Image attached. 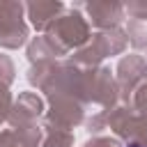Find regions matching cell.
Segmentation results:
<instances>
[{"label":"cell","mask_w":147,"mask_h":147,"mask_svg":"<svg viewBox=\"0 0 147 147\" xmlns=\"http://www.w3.org/2000/svg\"><path fill=\"white\" fill-rule=\"evenodd\" d=\"M106 122L110 129L124 138L131 140V145L147 147V110L142 108H115L113 113L106 115Z\"/></svg>","instance_id":"cell-1"},{"label":"cell","mask_w":147,"mask_h":147,"mask_svg":"<svg viewBox=\"0 0 147 147\" xmlns=\"http://www.w3.org/2000/svg\"><path fill=\"white\" fill-rule=\"evenodd\" d=\"M48 37L62 51H67L74 46H83L90 39V28H87V21L78 11H69L53 21V25L48 28Z\"/></svg>","instance_id":"cell-2"},{"label":"cell","mask_w":147,"mask_h":147,"mask_svg":"<svg viewBox=\"0 0 147 147\" xmlns=\"http://www.w3.org/2000/svg\"><path fill=\"white\" fill-rule=\"evenodd\" d=\"M126 46V37L117 30H106V32H99L92 37V44L83 51L76 53V62L78 64H90L94 67L96 62H101L103 57L108 55H115V53H122Z\"/></svg>","instance_id":"cell-3"},{"label":"cell","mask_w":147,"mask_h":147,"mask_svg":"<svg viewBox=\"0 0 147 147\" xmlns=\"http://www.w3.org/2000/svg\"><path fill=\"white\" fill-rule=\"evenodd\" d=\"M23 5L18 2H0V46L5 48H18L25 37V23L21 18Z\"/></svg>","instance_id":"cell-4"},{"label":"cell","mask_w":147,"mask_h":147,"mask_svg":"<svg viewBox=\"0 0 147 147\" xmlns=\"http://www.w3.org/2000/svg\"><path fill=\"white\" fill-rule=\"evenodd\" d=\"M117 71H119V76H117V80H119V92H122L124 99H131V96L136 94V90L147 83V62H145L142 57H138V55L124 57V60L119 62Z\"/></svg>","instance_id":"cell-5"},{"label":"cell","mask_w":147,"mask_h":147,"mask_svg":"<svg viewBox=\"0 0 147 147\" xmlns=\"http://www.w3.org/2000/svg\"><path fill=\"white\" fill-rule=\"evenodd\" d=\"M44 106H41V99L32 92H25L18 96L14 110L9 113V122L14 129H23V126H32V122L41 115Z\"/></svg>","instance_id":"cell-6"},{"label":"cell","mask_w":147,"mask_h":147,"mask_svg":"<svg viewBox=\"0 0 147 147\" xmlns=\"http://www.w3.org/2000/svg\"><path fill=\"white\" fill-rule=\"evenodd\" d=\"M87 11H90V18L96 28H103V30H115V25L122 21V5H115V2H92L87 5Z\"/></svg>","instance_id":"cell-7"},{"label":"cell","mask_w":147,"mask_h":147,"mask_svg":"<svg viewBox=\"0 0 147 147\" xmlns=\"http://www.w3.org/2000/svg\"><path fill=\"white\" fill-rule=\"evenodd\" d=\"M62 11V5L60 2H32L28 5V14H30V21L37 30H46L53 25L55 16Z\"/></svg>","instance_id":"cell-8"},{"label":"cell","mask_w":147,"mask_h":147,"mask_svg":"<svg viewBox=\"0 0 147 147\" xmlns=\"http://www.w3.org/2000/svg\"><path fill=\"white\" fill-rule=\"evenodd\" d=\"M71 142H74V138H71V133L67 129H57V126L53 129L48 124V133L44 138V147H71Z\"/></svg>","instance_id":"cell-9"},{"label":"cell","mask_w":147,"mask_h":147,"mask_svg":"<svg viewBox=\"0 0 147 147\" xmlns=\"http://www.w3.org/2000/svg\"><path fill=\"white\" fill-rule=\"evenodd\" d=\"M142 37H147V21H131V25H129V39L133 41V46L142 48Z\"/></svg>","instance_id":"cell-10"},{"label":"cell","mask_w":147,"mask_h":147,"mask_svg":"<svg viewBox=\"0 0 147 147\" xmlns=\"http://www.w3.org/2000/svg\"><path fill=\"white\" fill-rule=\"evenodd\" d=\"M9 103H11V96L7 92V85L0 83V122L5 117H9Z\"/></svg>","instance_id":"cell-11"},{"label":"cell","mask_w":147,"mask_h":147,"mask_svg":"<svg viewBox=\"0 0 147 147\" xmlns=\"http://www.w3.org/2000/svg\"><path fill=\"white\" fill-rule=\"evenodd\" d=\"M133 103H136V108L147 110V83L140 85V87L136 90V94H133Z\"/></svg>","instance_id":"cell-12"},{"label":"cell","mask_w":147,"mask_h":147,"mask_svg":"<svg viewBox=\"0 0 147 147\" xmlns=\"http://www.w3.org/2000/svg\"><path fill=\"white\" fill-rule=\"evenodd\" d=\"M85 147H115L110 140H106V138H96V140H92V142H87Z\"/></svg>","instance_id":"cell-13"},{"label":"cell","mask_w":147,"mask_h":147,"mask_svg":"<svg viewBox=\"0 0 147 147\" xmlns=\"http://www.w3.org/2000/svg\"><path fill=\"white\" fill-rule=\"evenodd\" d=\"M129 147H140V145H129Z\"/></svg>","instance_id":"cell-14"}]
</instances>
